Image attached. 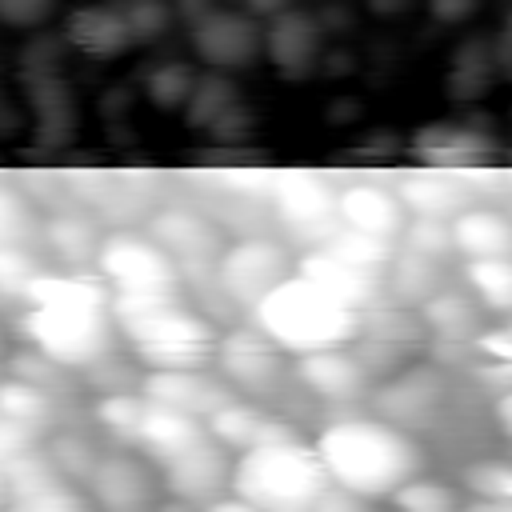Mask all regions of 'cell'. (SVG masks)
<instances>
[{"mask_svg": "<svg viewBox=\"0 0 512 512\" xmlns=\"http://www.w3.org/2000/svg\"><path fill=\"white\" fill-rule=\"evenodd\" d=\"M92 272L104 280L108 296H172L180 292V272L160 252V244L140 228H112L100 240Z\"/></svg>", "mask_w": 512, "mask_h": 512, "instance_id": "8992f818", "label": "cell"}, {"mask_svg": "<svg viewBox=\"0 0 512 512\" xmlns=\"http://www.w3.org/2000/svg\"><path fill=\"white\" fill-rule=\"evenodd\" d=\"M452 252L460 260H492L512 256V212L492 204H468L448 220Z\"/></svg>", "mask_w": 512, "mask_h": 512, "instance_id": "d4e9b609", "label": "cell"}, {"mask_svg": "<svg viewBox=\"0 0 512 512\" xmlns=\"http://www.w3.org/2000/svg\"><path fill=\"white\" fill-rule=\"evenodd\" d=\"M248 316L292 360L308 356V352H320V348L352 344L360 336V328H364V312L360 308L336 300L332 292H324L316 280H308L300 272L280 280Z\"/></svg>", "mask_w": 512, "mask_h": 512, "instance_id": "277c9868", "label": "cell"}, {"mask_svg": "<svg viewBox=\"0 0 512 512\" xmlns=\"http://www.w3.org/2000/svg\"><path fill=\"white\" fill-rule=\"evenodd\" d=\"M204 428H208V436H212L220 448H228L232 456H240V452H248V448H256V444H268V440L292 432L284 420H276L268 408H260V400H244V396H232L228 404H220V408L204 420Z\"/></svg>", "mask_w": 512, "mask_h": 512, "instance_id": "603a6c76", "label": "cell"}, {"mask_svg": "<svg viewBox=\"0 0 512 512\" xmlns=\"http://www.w3.org/2000/svg\"><path fill=\"white\" fill-rule=\"evenodd\" d=\"M396 248L404 252H416V256H428V260H448L456 256L452 252V232H448V220H424V216H408Z\"/></svg>", "mask_w": 512, "mask_h": 512, "instance_id": "d590c367", "label": "cell"}, {"mask_svg": "<svg viewBox=\"0 0 512 512\" xmlns=\"http://www.w3.org/2000/svg\"><path fill=\"white\" fill-rule=\"evenodd\" d=\"M388 500L396 504V512H460L456 492L444 480H432L424 472H416L412 480H404Z\"/></svg>", "mask_w": 512, "mask_h": 512, "instance_id": "e575fe53", "label": "cell"}, {"mask_svg": "<svg viewBox=\"0 0 512 512\" xmlns=\"http://www.w3.org/2000/svg\"><path fill=\"white\" fill-rule=\"evenodd\" d=\"M228 480H232V452L220 448L212 436H204L184 456H176L172 464L160 468V488L168 496H176V500L196 504V508H204L208 500L224 496Z\"/></svg>", "mask_w": 512, "mask_h": 512, "instance_id": "2e32d148", "label": "cell"}, {"mask_svg": "<svg viewBox=\"0 0 512 512\" xmlns=\"http://www.w3.org/2000/svg\"><path fill=\"white\" fill-rule=\"evenodd\" d=\"M464 488L480 500H512V460H476L464 468Z\"/></svg>", "mask_w": 512, "mask_h": 512, "instance_id": "74e56055", "label": "cell"}, {"mask_svg": "<svg viewBox=\"0 0 512 512\" xmlns=\"http://www.w3.org/2000/svg\"><path fill=\"white\" fill-rule=\"evenodd\" d=\"M488 80H492V56H480V48H464V52L456 56L452 76H448V84H452V92H456L460 100L480 96V92L488 88Z\"/></svg>", "mask_w": 512, "mask_h": 512, "instance_id": "f35d334b", "label": "cell"}, {"mask_svg": "<svg viewBox=\"0 0 512 512\" xmlns=\"http://www.w3.org/2000/svg\"><path fill=\"white\" fill-rule=\"evenodd\" d=\"M328 472L312 444L296 432L256 444L232 460L228 492L244 496L260 512H312L320 492L328 488Z\"/></svg>", "mask_w": 512, "mask_h": 512, "instance_id": "5b68a950", "label": "cell"}, {"mask_svg": "<svg viewBox=\"0 0 512 512\" xmlns=\"http://www.w3.org/2000/svg\"><path fill=\"white\" fill-rule=\"evenodd\" d=\"M144 232L172 260V268L180 272V284H196V288L212 284L216 260L228 244L212 216H204L200 208H188V204H164L144 216Z\"/></svg>", "mask_w": 512, "mask_h": 512, "instance_id": "52a82bcc", "label": "cell"}, {"mask_svg": "<svg viewBox=\"0 0 512 512\" xmlns=\"http://www.w3.org/2000/svg\"><path fill=\"white\" fill-rule=\"evenodd\" d=\"M460 512H512V500H480V496H472Z\"/></svg>", "mask_w": 512, "mask_h": 512, "instance_id": "f6af8a7d", "label": "cell"}, {"mask_svg": "<svg viewBox=\"0 0 512 512\" xmlns=\"http://www.w3.org/2000/svg\"><path fill=\"white\" fill-rule=\"evenodd\" d=\"M140 392L156 404H168V408L192 416V420H208L220 404H228L236 396L216 372H208V364L204 368H144Z\"/></svg>", "mask_w": 512, "mask_h": 512, "instance_id": "5bb4252c", "label": "cell"}, {"mask_svg": "<svg viewBox=\"0 0 512 512\" xmlns=\"http://www.w3.org/2000/svg\"><path fill=\"white\" fill-rule=\"evenodd\" d=\"M32 240H40V216L24 192L0 184V248H32Z\"/></svg>", "mask_w": 512, "mask_h": 512, "instance_id": "836d02e7", "label": "cell"}, {"mask_svg": "<svg viewBox=\"0 0 512 512\" xmlns=\"http://www.w3.org/2000/svg\"><path fill=\"white\" fill-rule=\"evenodd\" d=\"M268 204L276 212V220L284 224V232L300 244H320L328 240L340 220H336V184L312 168H284L272 176V192Z\"/></svg>", "mask_w": 512, "mask_h": 512, "instance_id": "30bf717a", "label": "cell"}, {"mask_svg": "<svg viewBox=\"0 0 512 512\" xmlns=\"http://www.w3.org/2000/svg\"><path fill=\"white\" fill-rule=\"evenodd\" d=\"M292 376L324 404L332 408H348L356 400L368 396V364L360 352H352L348 344L340 348H320V352H308V356H296L292 360Z\"/></svg>", "mask_w": 512, "mask_h": 512, "instance_id": "7c38bea8", "label": "cell"}, {"mask_svg": "<svg viewBox=\"0 0 512 512\" xmlns=\"http://www.w3.org/2000/svg\"><path fill=\"white\" fill-rule=\"evenodd\" d=\"M240 104V92L216 72V76H204V80H196L192 84V96H188V104H184V112H188V124H196V128H216L232 108Z\"/></svg>", "mask_w": 512, "mask_h": 512, "instance_id": "4dcf8cb0", "label": "cell"}, {"mask_svg": "<svg viewBox=\"0 0 512 512\" xmlns=\"http://www.w3.org/2000/svg\"><path fill=\"white\" fill-rule=\"evenodd\" d=\"M20 332L36 352L60 368H92L112 352V308L100 276L88 272H36L24 288Z\"/></svg>", "mask_w": 512, "mask_h": 512, "instance_id": "6da1fadb", "label": "cell"}, {"mask_svg": "<svg viewBox=\"0 0 512 512\" xmlns=\"http://www.w3.org/2000/svg\"><path fill=\"white\" fill-rule=\"evenodd\" d=\"M84 488H88L92 508H100V512H152L160 504L156 468L132 448L100 452Z\"/></svg>", "mask_w": 512, "mask_h": 512, "instance_id": "8fae6325", "label": "cell"}, {"mask_svg": "<svg viewBox=\"0 0 512 512\" xmlns=\"http://www.w3.org/2000/svg\"><path fill=\"white\" fill-rule=\"evenodd\" d=\"M376 404H380V416L384 420H392V424H400L408 432L412 428H424V424L436 420V412L444 404V380L432 368H408V372L392 376L380 388Z\"/></svg>", "mask_w": 512, "mask_h": 512, "instance_id": "7402d4cb", "label": "cell"}, {"mask_svg": "<svg viewBox=\"0 0 512 512\" xmlns=\"http://www.w3.org/2000/svg\"><path fill=\"white\" fill-rule=\"evenodd\" d=\"M416 156L432 168H476L488 160L492 144L488 136H480L476 128H464V124H428L420 136H416Z\"/></svg>", "mask_w": 512, "mask_h": 512, "instance_id": "4316f807", "label": "cell"}, {"mask_svg": "<svg viewBox=\"0 0 512 512\" xmlns=\"http://www.w3.org/2000/svg\"><path fill=\"white\" fill-rule=\"evenodd\" d=\"M336 220L352 232L380 236V240L396 244L408 224V212L392 188L372 184V180H352V184L336 188Z\"/></svg>", "mask_w": 512, "mask_h": 512, "instance_id": "ffe728a7", "label": "cell"}, {"mask_svg": "<svg viewBox=\"0 0 512 512\" xmlns=\"http://www.w3.org/2000/svg\"><path fill=\"white\" fill-rule=\"evenodd\" d=\"M4 512H96L92 500L80 492V484L72 480H52V484H40L32 492H16L8 496Z\"/></svg>", "mask_w": 512, "mask_h": 512, "instance_id": "1f68e13d", "label": "cell"}, {"mask_svg": "<svg viewBox=\"0 0 512 512\" xmlns=\"http://www.w3.org/2000/svg\"><path fill=\"white\" fill-rule=\"evenodd\" d=\"M152 512H200L196 504H188V500H176V496H168V500H160Z\"/></svg>", "mask_w": 512, "mask_h": 512, "instance_id": "bcb514c9", "label": "cell"}, {"mask_svg": "<svg viewBox=\"0 0 512 512\" xmlns=\"http://www.w3.org/2000/svg\"><path fill=\"white\" fill-rule=\"evenodd\" d=\"M0 420H4L12 432H20L24 440L44 444V436H48L52 424H56L52 388L32 384V380L8 372V376L0 380Z\"/></svg>", "mask_w": 512, "mask_h": 512, "instance_id": "484cf974", "label": "cell"}, {"mask_svg": "<svg viewBox=\"0 0 512 512\" xmlns=\"http://www.w3.org/2000/svg\"><path fill=\"white\" fill-rule=\"evenodd\" d=\"M44 452H48L52 468L64 480H72V484H88V476H92V468L100 460L96 444L88 436H80V432H56V436H48L44 440Z\"/></svg>", "mask_w": 512, "mask_h": 512, "instance_id": "d6a6232c", "label": "cell"}, {"mask_svg": "<svg viewBox=\"0 0 512 512\" xmlns=\"http://www.w3.org/2000/svg\"><path fill=\"white\" fill-rule=\"evenodd\" d=\"M200 512H260L256 504H248L244 496H236V492H224V496H216V500H208Z\"/></svg>", "mask_w": 512, "mask_h": 512, "instance_id": "7bdbcfd3", "label": "cell"}, {"mask_svg": "<svg viewBox=\"0 0 512 512\" xmlns=\"http://www.w3.org/2000/svg\"><path fill=\"white\" fill-rule=\"evenodd\" d=\"M420 324L440 340H476L480 336V304L464 288H436L420 304Z\"/></svg>", "mask_w": 512, "mask_h": 512, "instance_id": "83f0119b", "label": "cell"}, {"mask_svg": "<svg viewBox=\"0 0 512 512\" xmlns=\"http://www.w3.org/2000/svg\"><path fill=\"white\" fill-rule=\"evenodd\" d=\"M192 48L212 72H240L260 56V28L240 12L212 8L192 20Z\"/></svg>", "mask_w": 512, "mask_h": 512, "instance_id": "9a60e30c", "label": "cell"}, {"mask_svg": "<svg viewBox=\"0 0 512 512\" xmlns=\"http://www.w3.org/2000/svg\"><path fill=\"white\" fill-rule=\"evenodd\" d=\"M24 444H32V440H24L20 432H12V428L0 420V460H4V456H12V452H16V448H24Z\"/></svg>", "mask_w": 512, "mask_h": 512, "instance_id": "ee69618b", "label": "cell"}, {"mask_svg": "<svg viewBox=\"0 0 512 512\" xmlns=\"http://www.w3.org/2000/svg\"><path fill=\"white\" fill-rule=\"evenodd\" d=\"M68 44L80 48L84 56H96V60H116L120 52H128L136 44V32H132V20L120 4H84L68 16V28H64Z\"/></svg>", "mask_w": 512, "mask_h": 512, "instance_id": "cb8c5ba5", "label": "cell"}, {"mask_svg": "<svg viewBox=\"0 0 512 512\" xmlns=\"http://www.w3.org/2000/svg\"><path fill=\"white\" fill-rule=\"evenodd\" d=\"M4 504H8V480H4V468H0V512H4Z\"/></svg>", "mask_w": 512, "mask_h": 512, "instance_id": "7dc6e473", "label": "cell"}, {"mask_svg": "<svg viewBox=\"0 0 512 512\" xmlns=\"http://www.w3.org/2000/svg\"><path fill=\"white\" fill-rule=\"evenodd\" d=\"M464 288L480 308L512 316V256L464 260Z\"/></svg>", "mask_w": 512, "mask_h": 512, "instance_id": "f546056e", "label": "cell"}, {"mask_svg": "<svg viewBox=\"0 0 512 512\" xmlns=\"http://www.w3.org/2000/svg\"><path fill=\"white\" fill-rule=\"evenodd\" d=\"M0 344H4V340H0Z\"/></svg>", "mask_w": 512, "mask_h": 512, "instance_id": "c3c4849f", "label": "cell"}, {"mask_svg": "<svg viewBox=\"0 0 512 512\" xmlns=\"http://www.w3.org/2000/svg\"><path fill=\"white\" fill-rule=\"evenodd\" d=\"M104 220L88 204H60L48 216H40V244L52 260L64 264V272H84L96 264Z\"/></svg>", "mask_w": 512, "mask_h": 512, "instance_id": "ac0fdd59", "label": "cell"}, {"mask_svg": "<svg viewBox=\"0 0 512 512\" xmlns=\"http://www.w3.org/2000/svg\"><path fill=\"white\" fill-rule=\"evenodd\" d=\"M312 512H376V508H372L368 496H356V492H348L340 484H328L320 492V500L312 504Z\"/></svg>", "mask_w": 512, "mask_h": 512, "instance_id": "60d3db41", "label": "cell"}, {"mask_svg": "<svg viewBox=\"0 0 512 512\" xmlns=\"http://www.w3.org/2000/svg\"><path fill=\"white\" fill-rule=\"evenodd\" d=\"M492 416H496V428L512 440V388H500L496 400H492Z\"/></svg>", "mask_w": 512, "mask_h": 512, "instance_id": "b9f144b4", "label": "cell"}, {"mask_svg": "<svg viewBox=\"0 0 512 512\" xmlns=\"http://www.w3.org/2000/svg\"><path fill=\"white\" fill-rule=\"evenodd\" d=\"M384 288H392L396 300L404 304H424L436 288H444V264L440 260H428V256H416V252H404L396 248L392 260H388V272H384Z\"/></svg>", "mask_w": 512, "mask_h": 512, "instance_id": "f1b7e54d", "label": "cell"}, {"mask_svg": "<svg viewBox=\"0 0 512 512\" xmlns=\"http://www.w3.org/2000/svg\"><path fill=\"white\" fill-rule=\"evenodd\" d=\"M292 272H296V260L276 236H240L224 244L212 272V288L220 292V300H228L236 312L248 316Z\"/></svg>", "mask_w": 512, "mask_h": 512, "instance_id": "ba28073f", "label": "cell"}, {"mask_svg": "<svg viewBox=\"0 0 512 512\" xmlns=\"http://www.w3.org/2000/svg\"><path fill=\"white\" fill-rule=\"evenodd\" d=\"M212 364H216V376L244 400L276 396L292 372V356L276 348L256 324H236L228 332H216Z\"/></svg>", "mask_w": 512, "mask_h": 512, "instance_id": "9c48e42d", "label": "cell"}, {"mask_svg": "<svg viewBox=\"0 0 512 512\" xmlns=\"http://www.w3.org/2000/svg\"><path fill=\"white\" fill-rule=\"evenodd\" d=\"M392 192L400 196L408 216H424V220H452L460 208L472 204V168L456 172V168H412L404 172Z\"/></svg>", "mask_w": 512, "mask_h": 512, "instance_id": "e0dca14e", "label": "cell"}, {"mask_svg": "<svg viewBox=\"0 0 512 512\" xmlns=\"http://www.w3.org/2000/svg\"><path fill=\"white\" fill-rule=\"evenodd\" d=\"M204 436H208L204 420H192V416H184V412H176L168 404H156V400H148L140 392V412H136V424H132V436H128L124 448L140 452L160 472L164 464H172L176 456H184Z\"/></svg>", "mask_w": 512, "mask_h": 512, "instance_id": "4fadbf2b", "label": "cell"}, {"mask_svg": "<svg viewBox=\"0 0 512 512\" xmlns=\"http://www.w3.org/2000/svg\"><path fill=\"white\" fill-rule=\"evenodd\" d=\"M312 448L332 484L368 500L392 496L404 480H412L424 468L420 444L408 428L364 412H344L328 420Z\"/></svg>", "mask_w": 512, "mask_h": 512, "instance_id": "7a4b0ae2", "label": "cell"}, {"mask_svg": "<svg viewBox=\"0 0 512 512\" xmlns=\"http://www.w3.org/2000/svg\"><path fill=\"white\" fill-rule=\"evenodd\" d=\"M192 84H196V76H192V68L180 64V60H168V64L152 68L148 80H144L148 100H152L156 108H184L188 96H192Z\"/></svg>", "mask_w": 512, "mask_h": 512, "instance_id": "8d00e7d4", "label": "cell"}, {"mask_svg": "<svg viewBox=\"0 0 512 512\" xmlns=\"http://www.w3.org/2000/svg\"><path fill=\"white\" fill-rule=\"evenodd\" d=\"M36 272H40V264H36L32 248H0V296L20 300Z\"/></svg>", "mask_w": 512, "mask_h": 512, "instance_id": "ab89813d", "label": "cell"}, {"mask_svg": "<svg viewBox=\"0 0 512 512\" xmlns=\"http://www.w3.org/2000/svg\"><path fill=\"white\" fill-rule=\"evenodd\" d=\"M112 324L132 344L144 368H204L212 364L216 328L180 292L172 296H112Z\"/></svg>", "mask_w": 512, "mask_h": 512, "instance_id": "3957f363", "label": "cell"}, {"mask_svg": "<svg viewBox=\"0 0 512 512\" xmlns=\"http://www.w3.org/2000/svg\"><path fill=\"white\" fill-rule=\"evenodd\" d=\"M260 52L272 60V68L284 80H304L316 72V60H320V28L308 12L280 8L260 32Z\"/></svg>", "mask_w": 512, "mask_h": 512, "instance_id": "d6986e66", "label": "cell"}, {"mask_svg": "<svg viewBox=\"0 0 512 512\" xmlns=\"http://www.w3.org/2000/svg\"><path fill=\"white\" fill-rule=\"evenodd\" d=\"M296 272L308 276V280H316L324 292H332L336 300H344V304H352L360 312L368 304H376V296L384 292V272L380 268H364V264L332 252L328 244H312L296 260Z\"/></svg>", "mask_w": 512, "mask_h": 512, "instance_id": "44dd1931", "label": "cell"}]
</instances>
